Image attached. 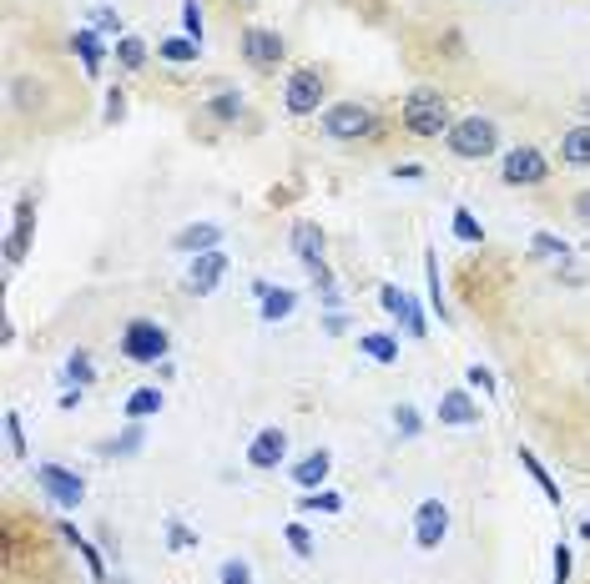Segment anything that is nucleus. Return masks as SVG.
I'll return each instance as SVG.
<instances>
[{"mask_svg": "<svg viewBox=\"0 0 590 584\" xmlns=\"http://www.w3.org/2000/svg\"><path fill=\"white\" fill-rule=\"evenodd\" d=\"M91 31H116V36H122V16H116L111 6H96L91 11Z\"/></svg>", "mask_w": 590, "mask_h": 584, "instance_id": "e433bc0d", "label": "nucleus"}, {"mask_svg": "<svg viewBox=\"0 0 590 584\" xmlns=\"http://www.w3.org/2000/svg\"><path fill=\"white\" fill-rule=\"evenodd\" d=\"M444 534H449V509H444V499H424L419 514H414V539H419V549H439Z\"/></svg>", "mask_w": 590, "mask_h": 584, "instance_id": "1a4fd4ad", "label": "nucleus"}, {"mask_svg": "<svg viewBox=\"0 0 590 584\" xmlns=\"http://www.w3.org/2000/svg\"><path fill=\"white\" fill-rule=\"evenodd\" d=\"M217 579H222V584H253V569H248L243 559H227V564L217 569Z\"/></svg>", "mask_w": 590, "mask_h": 584, "instance_id": "72a5a7b5", "label": "nucleus"}, {"mask_svg": "<svg viewBox=\"0 0 590 584\" xmlns=\"http://www.w3.org/2000/svg\"><path fill=\"white\" fill-rule=\"evenodd\" d=\"M207 111H212V121H238V111H243V96H238V91H217V96L207 101Z\"/></svg>", "mask_w": 590, "mask_h": 584, "instance_id": "bb28decb", "label": "nucleus"}, {"mask_svg": "<svg viewBox=\"0 0 590 584\" xmlns=\"http://www.w3.org/2000/svg\"><path fill=\"white\" fill-rule=\"evenodd\" d=\"M36 484H41V494L56 499V504H81V499H86V479L71 474V469H61V464H41V469H36Z\"/></svg>", "mask_w": 590, "mask_h": 584, "instance_id": "6e6552de", "label": "nucleus"}, {"mask_svg": "<svg viewBox=\"0 0 590 584\" xmlns=\"http://www.w3.org/2000/svg\"><path fill=\"white\" fill-rule=\"evenodd\" d=\"M454 237H459V242H485V227L459 207V212H454Z\"/></svg>", "mask_w": 590, "mask_h": 584, "instance_id": "c756f323", "label": "nucleus"}, {"mask_svg": "<svg viewBox=\"0 0 590 584\" xmlns=\"http://www.w3.org/2000/svg\"><path fill=\"white\" fill-rule=\"evenodd\" d=\"M167 544H172V549H197V534H192L182 519H172V524H167Z\"/></svg>", "mask_w": 590, "mask_h": 584, "instance_id": "c9c22d12", "label": "nucleus"}, {"mask_svg": "<svg viewBox=\"0 0 590 584\" xmlns=\"http://www.w3.org/2000/svg\"><path fill=\"white\" fill-rule=\"evenodd\" d=\"M323 131L333 141H359V136H374V111L359 106V101H333L323 111Z\"/></svg>", "mask_w": 590, "mask_h": 584, "instance_id": "7ed1b4c3", "label": "nucleus"}, {"mask_svg": "<svg viewBox=\"0 0 590 584\" xmlns=\"http://www.w3.org/2000/svg\"><path fill=\"white\" fill-rule=\"evenodd\" d=\"M530 247H535V257H540V262H560V267L570 262V247H565L560 237H550V232H535V237H530Z\"/></svg>", "mask_w": 590, "mask_h": 584, "instance_id": "a878e982", "label": "nucleus"}, {"mask_svg": "<svg viewBox=\"0 0 590 584\" xmlns=\"http://www.w3.org/2000/svg\"><path fill=\"white\" fill-rule=\"evenodd\" d=\"M71 51L81 56L86 76H101V61H106V46H101V31H76V36H71Z\"/></svg>", "mask_w": 590, "mask_h": 584, "instance_id": "a211bd4d", "label": "nucleus"}, {"mask_svg": "<svg viewBox=\"0 0 590 584\" xmlns=\"http://www.w3.org/2000/svg\"><path fill=\"white\" fill-rule=\"evenodd\" d=\"M122 358H132V363H167V333H162L152 318L127 323V333H122Z\"/></svg>", "mask_w": 590, "mask_h": 584, "instance_id": "20e7f679", "label": "nucleus"}, {"mask_svg": "<svg viewBox=\"0 0 590 584\" xmlns=\"http://www.w3.org/2000/svg\"><path fill=\"white\" fill-rule=\"evenodd\" d=\"M31 227H36V202H21V207H16V227H11V237H6V262H11V267L26 257Z\"/></svg>", "mask_w": 590, "mask_h": 584, "instance_id": "2eb2a0df", "label": "nucleus"}, {"mask_svg": "<svg viewBox=\"0 0 590 584\" xmlns=\"http://www.w3.org/2000/svg\"><path fill=\"white\" fill-rule=\"evenodd\" d=\"M182 26L192 41H202V0H182Z\"/></svg>", "mask_w": 590, "mask_h": 584, "instance_id": "f704fd0d", "label": "nucleus"}, {"mask_svg": "<svg viewBox=\"0 0 590 584\" xmlns=\"http://www.w3.org/2000/svg\"><path fill=\"white\" fill-rule=\"evenodd\" d=\"M116 61H122L127 71H142V66H147V41H137V36H116Z\"/></svg>", "mask_w": 590, "mask_h": 584, "instance_id": "b1692460", "label": "nucleus"}, {"mask_svg": "<svg viewBox=\"0 0 590 584\" xmlns=\"http://www.w3.org/2000/svg\"><path fill=\"white\" fill-rule=\"evenodd\" d=\"M258 303H263V323H283V318L298 308V292H288V287H268Z\"/></svg>", "mask_w": 590, "mask_h": 584, "instance_id": "6ab92c4d", "label": "nucleus"}, {"mask_svg": "<svg viewBox=\"0 0 590 584\" xmlns=\"http://www.w3.org/2000/svg\"><path fill=\"white\" fill-rule=\"evenodd\" d=\"M500 177L510 187H540L550 177V162H545V152H535V146H515V152L505 157V167H500Z\"/></svg>", "mask_w": 590, "mask_h": 584, "instance_id": "0eeeda50", "label": "nucleus"}, {"mask_svg": "<svg viewBox=\"0 0 590 584\" xmlns=\"http://www.w3.org/2000/svg\"><path fill=\"white\" fill-rule=\"evenodd\" d=\"M288 242H293V252H298V262H303L308 272L323 267V232H318V222H293Z\"/></svg>", "mask_w": 590, "mask_h": 584, "instance_id": "ddd939ff", "label": "nucleus"}, {"mask_svg": "<svg viewBox=\"0 0 590 584\" xmlns=\"http://www.w3.org/2000/svg\"><path fill=\"white\" fill-rule=\"evenodd\" d=\"M283 56H288V46H283L278 31H268V26H248V31H243V61H248L253 71H278Z\"/></svg>", "mask_w": 590, "mask_h": 584, "instance_id": "39448f33", "label": "nucleus"}, {"mask_svg": "<svg viewBox=\"0 0 590 584\" xmlns=\"http://www.w3.org/2000/svg\"><path fill=\"white\" fill-rule=\"evenodd\" d=\"M424 277H429V308L439 313V323H449V308H444V292H439V262H434V252L424 257Z\"/></svg>", "mask_w": 590, "mask_h": 584, "instance_id": "cd10ccee", "label": "nucleus"}, {"mask_svg": "<svg viewBox=\"0 0 590 584\" xmlns=\"http://www.w3.org/2000/svg\"><path fill=\"white\" fill-rule=\"evenodd\" d=\"M439 423H449V428L480 423V403L469 398V393H444V398H439Z\"/></svg>", "mask_w": 590, "mask_h": 584, "instance_id": "4468645a", "label": "nucleus"}, {"mask_svg": "<svg viewBox=\"0 0 590 584\" xmlns=\"http://www.w3.org/2000/svg\"><path fill=\"white\" fill-rule=\"evenodd\" d=\"M520 464H525V469H530V479H535V484H540V494H545V499H550V504H560V484H555V479H550V469H545V464H540V459H535V454H530V449H520Z\"/></svg>", "mask_w": 590, "mask_h": 584, "instance_id": "5701e85b", "label": "nucleus"}, {"mask_svg": "<svg viewBox=\"0 0 590 584\" xmlns=\"http://www.w3.org/2000/svg\"><path fill=\"white\" fill-rule=\"evenodd\" d=\"M283 534H288V549H293L298 559H313V534H308L303 524H288Z\"/></svg>", "mask_w": 590, "mask_h": 584, "instance_id": "7c9ffc66", "label": "nucleus"}, {"mask_svg": "<svg viewBox=\"0 0 590 584\" xmlns=\"http://www.w3.org/2000/svg\"><path fill=\"white\" fill-rule=\"evenodd\" d=\"M283 454H288V433H283V428H263L253 444H248V464H253V469H278Z\"/></svg>", "mask_w": 590, "mask_h": 584, "instance_id": "9b49d317", "label": "nucleus"}, {"mask_svg": "<svg viewBox=\"0 0 590 584\" xmlns=\"http://www.w3.org/2000/svg\"><path fill=\"white\" fill-rule=\"evenodd\" d=\"M555 584H570V549L555 544Z\"/></svg>", "mask_w": 590, "mask_h": 584, "instance_id": "a19ab883", "label": "nucleus"}, {"mask_svg": "<svg viewBox=\"0 0 590 584\" xmlns=\"http://www.w3.org/2000/svg\"><path fill=\"white\" fill-rule=\"evenodd\" d=\"M449 152L454 157H464V162H480V157H490L495 146H500V126L490 121V116H464V121H454L449 126Z\"/></svg>", "mask_w": 590, "mask_h": 584, "instance_id": "f03ea898", "label": "nucleus"}, {"mask_svg": "<svg viewBox=\"0 0 590 584\" xmlns=\"http://www.w3.org/2000/svg\"><path fill=\"white\" fill-rule=\"evenodd\" d=\"M222 242V232L212 227V222H192V227H182L177 237H172V247L177 252H187V257H197V252H212Z\"/></svg>", "mask_w": 590, "mask_h": 584, "instance_id": "dca6fc26", "label": "nucleus"}, {"mask_svg": "<svg viewBox=\"0 0 590 584\" xmlns=\"http://www.w3.org/2000/svg\"><path fill=\"white\" fill-rule=\"evenodd\" d=\"M359 353L374 358V363H394V358H399V338H389V333H364V338H359Z\"/></svg>", "mask_w": 590, "mask_h": 584, "instance_id": "412c9836", "label": "nucleus"}, {"mask_svg": "<svg viewBox=\"0 0 590 584\" xmlns=\"http://www.w3.org/2000/svg\"><path fill=\"white\" fill-rule=\"evenodd\" d=\"M56 534H61L66 544H76V549H81V559H86V569H91V579H101V574H106V569H101V559H96V549H91V544H86V539H81V534H76L71 524H61Z\"/></svg>", "mask_w": 590, "mask_h": 584, "instance_id": "c85d7f7f", "label": "nucleus"}, {"mask_svg": "<svg viewBox=\"0 0 590 584\" xmlns=\"http://www.w3.org/2000/svg\"><path fill=\"white\" fill-rule=\"evenodd\" d=\"M122 116H127V96L111 91V96H106V121H122Z\"/></svg>", "mask_w": 590, "mask_h": 584, "instance_id": "37998d69", "label": "nucleus"}, {"mask_svg": "<svg viewBox=\"0 0 590 584\" xmlns=\"http://www.w3.org/2000/svg\"><path fill=\"white\" fill-rule=\"evenodd\" d=\"M66 378H71V383H91V378H96L91 358H86V353H71V358H66Z\"/></svg>", "mask_w": 590, "mask_h": 584, "instance_id": "2f4dec72", "label": "nucleus"}, {"mask_svg": "<svg viewBox=\"0 0 590 584\" xmlns=\"http://www.w3.org/2000/svg\"><path fill=\"white\" fill-rule=\"evenodd\" d=\"M560 162H570V167H590V121H580V126L565 131V141H560Z\"/></svg>", "mask_w": 590, "mask_h": 584, "instance_id": "f3484780", "label": "nucleus"}, {"mask_svg": "<svg viewBox=\"0 0 590 584\" xmlns=\"http://www.w3.org/2000/svg\"><path fill=\"white\" fill-rule=\"evenodd\" d=\"M152 413H162V393H157V388H137V393L127 398V418L142 423V418H152Z\"/></svg>", "mask_w": 590, "mask_h": 584, "instance_id": "4be33fe9", "label": "nucleus"}, {"mask_svg": "<svg viewBox=\"0 0 590 584\" xmlns=\"http://www.w3.org/2000/svg\"><path fill=\"white\" fill-rule=\"evenodd\" d=\"M469 383H475L480 393H495V373H490V368H480V363L469 368Z\"/></svg>", "mask_w": 590, "mask_h": 584, "instance_id": "79ce46f5", "label": "nucleus"}, {"mask_svg": "<svg viewBox=\"0 0 590 584\" xmlns=\"http://www.w3.org/2000/svg\"><path fill=\"white\" fill-rule=\"evenodd\" d=\"M197 51H202V41H192V36H172V41L157 46V56H162V61H177V66H182V61H197Z\"/></svg>", "mask_w": 590, "mask_h": 584, "instance_id": "393cba45", "label": "nucleus"}, {"mask_svg": "<svg viewBox=\"0 0 590 584\" xmlns=\"http://www.w3.org/2000/svg\"><path fill=\"white\" fill-rule=\"evenodd\" d=\"M298 509H328V514H338V509H343V499H338V494H303V499H298Z\"/></svg>", "mask_w": 590, "mask_h": 584, "instance_id": "58836bf2", "label": "nucleus"}, {"mask_svg": "<svg viewBox=\"0 0 590 584\" xmlns=\"http://www.w3.org/2000/svg\"><path fill=\"white\" fill-rule=\"evenodd\" d=\"M379 303H384V313H389V318H399V323H404V333H409V338H424V313L414 308V298H409L404 287L384 282V287H379Z\"/></svg>", "mask_w": 590, "mask_h": 584, "instance_id": "9d476101", "label": "nucleus"}, {"mask_svg": "<svg viewBox=\"0 0 590 584\" xmlns=\"http://www.w3.org/2000/svg\"><path fill=\"white\" fill-rule=\"evenodd\" d=\"M222 272H227V252H197L192 257V267H187V287L192 292H212L217 282H222Z\"/></svg>", "mask_w": 590, "mask_h": 584, "instance_id": "f8f14e48", "label": "nucleus"}, {"mask_svg": "<svg viewBox=\"0 0 590 584\" xmlns=\"http://www.w3.org/2000/svg\"><path fill=\"white\" fill-rule=\"evenodd\" d=\"M575 217L590 227V192H580V197H575Z\"/></svg>", "mask_w": 590, "mask_h": 584, "instance_id": "c03bdc74", "label": "nucleus"}, {"mask_svg": "<svg viewBox=\"0 0 590 584\" xmlns=\"http://www.w3.org/2000/svg\"><path fill=\"white\" fill-rule=\"evenodd\" d=\"M137 449H142V428H137V423H132L122 438H116V444H106V454H137Z\"/></svg>", "mask_w": 590, "mask_h": 584, "instance_id": "4c0bfd02", "label": "nucleus"}, {"mask_svg": "<svg viewBox=\"0 0 590 584\" xmlns=\"http://www.w3.org/2000/svg\"><path fill=\"white\" fill-rule=\"evenodd\" d=\"M449 101L439 96V91H429V86H419V91H409V101H404V131L409 136H449Z\"/></svg>", "mask_w": 590, "mask_h": 584, "instance_id": "f257e3e1", "label": "nucleus"}, {"mask_svg": "<svg viewBox=\"0 0 590 584\" xmlns=\"http://www.w3.org/2000/svg\"><path fill=\"white\" fill-rule=\"evenodd\" d=\"M394 428H399L404 438H414V433H419V408H414V403H399V408H394Z\"/></svg>", "mask_w": 590, "mask_h": 584, "instance_id": "473e14b6", "label": "nucleus"}, {"mask_svg": "<svg viewBox=\"0 0 590 584\" xmlns=\"http://www.w3.org/2000/svg\"><path fill=\"white\" fill-rule=\"evenodd\" d=\"M328 469H333V459H328V449H318V454H308V459L293 469V479H298V489H318V484L328 479Z\"/></svg>", "mask_w": 590, "mask_h": 584, "instance_id": "aec40b11", "label": "nucleus"}, {"mask_svg": "<svg viewBox=\"0 0 590 584\" xmlns=\"http://www.w3.org/2000/svg\"><path fill=\"white\" fill-rule=\"evenodd\" d=\"M6 444H11V454H26V433H21V413H6Z\"/></svg>", "mask_w": 590, "mask_h": 584, "instance_id": "ea45409f", "label": "nucleus"}, {"mask_svg": "<svg viewBox=\"0 0 590 584\" xmlns=\"http://www.w3.org/2000/svg\"><path fill=\"white\" fill-rule=\"evenodd\" d=\"M283 106H288L293 116H313V111L323 106V76H318L313 66L293 71V76L283 81Z\"/></svg>", "mask_w": 590, "mask_h": 584, "instance_id": "423d86ee", "label": "nucleus"}, {"mask_svg": "<svg viewBox=\"0 0 590 584\" xmlns=\"http://www.w3.org/2000/svg\"><path fill=\"white\" fill-rule=\"evenodd\" d=\"M580 539H590V519H585V524H580Z\"/></svg>", "mask_w": 590, "mask_h": 584, "instance_id": "a18cd8bd", "label": "nucleus"}]
</instances>
